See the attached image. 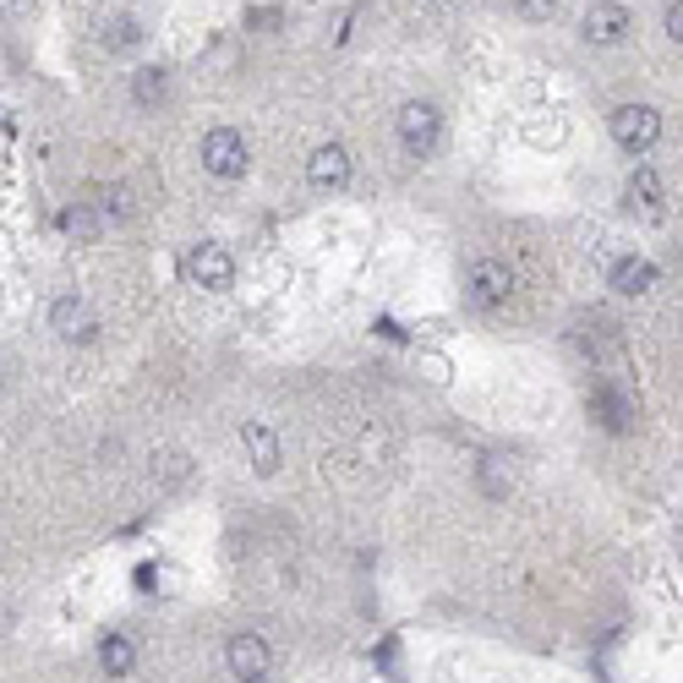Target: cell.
<instances>
[{
    "mask_svg": "<svg viewBox=\"0 0 683 683\" xmlns=\"http://www.w3.org/2000/svg\"><path fill=\"white\" fill-rule=\"evenodd\" d=\"M251 165L247 154V137L236 131V126H214L208 137H202V170L208 176H219V181H241Z\"/></svg>",
    "mask_w": 683,
    "mask_h": 683,
    "instance_id": "obj_1",
    "label": "cell"
},
{
    "mask_svg": "<svg viewBox=\"0 0 683 683\" xmlns=\"http://www.w3.org/2000/svg\"><path fill=\"white\" fill-rule=\"evenodd\" d=\"M394 126H399V142H405V154H410V159H427V154L437 148L443 116H437V105H427V99H410V105H399Z\"/></svg>",
    "mask_w": 683,
    "mask_h": 683,
    "instance_id": "obj_2",
    "label": "cell"
},
{
    "mask_svg": "<svg viewBox=\"0 0 683 683\" xmlns=\"http://www.w3.org/2000/svg\"><path fill=\"white\" fill-rule=\"evenodd\" d=\"M613 137H618L623 154H651L656 137H662V116L651 105H618L613 110Z\"/></svg>",
    "mask_w": 683,
    "mask_h": 683,
    "instance_id": "obj_3",
    "label": "cell"
},
{
    "mask_svg": "<svg viewBox=\"0 0 683 683\" xmlns=\"http://www.w3.org/2000/svg\"><path fill=\"white\" fill-rule=\"evenodd\" d=\"M225 662H230L236 683H263L268 679V667H274V651H268V640H263V634L241 628V634H230V640H225Z\"/></svg>",
    "mask_w": 683,
    "mask_h": 683,
    "instance_id": "obj_4",
    "label": "cell"
},
{
    "mask_svg": "<svg viewBox=\"0 0 683 683\" xmlns=\"http://www.w3.org/2000/svg\"><path fill=\"white\" fill-rule=\"evenodd\" d=\"M187 279L191 285H202V290H230L236 257L219 247V241H197V247L187 251Z\"/></svg>",
    "mask_w": 683,
    "mask_h": 683,
    "instance_id": "obj_5",
    "label": "cell"
},
{
    "mask_svg": "<svg viewBox=\"0 0 683 683\" xmlns=\"http://www.w3.org/2000/svg\"><path fill=\"white\" fill-rule=\"evenodd\" d=\"M465 290H471L476 307H503V301L514 296V274H508V263H497V257H476Z\"/></svg>",
    "mask_w": 683,
    "mask_h": 683,
    "instance_id": "obj_6",
    "label": "cell"
},
{
    "mask_svg": "<svg viewBox=\"0 0 683 683\" xmlns=\"http://www.w3.org/2000/svg\"><path fill=\"white\" fill-rule=\"evenodd\" d=\"M580 33H585V44H623V39H628V11L613 6V0H596V6L585 11Z\"/></svg>",
    "mask_w": 683,
    "mask_h": 683,
    "instance_id": "obj_7",
    "label": "cell"
},
{
    "mask_svg": "<svg viewBox=\"0 0 683 683\" xmlns=\"http://www.w3.org/2000/svg\"><path fill=\"white\" fill-rule=\"evenodd\" d=\"M307 181L323 191L345 187V181H350V148H345V142H323L307 159Z\"/></svg>",
    "mask_w": 683,
    "mask_h": 683,
    "instance_id": "obj_8",
    "label": "cell"
},
{
    "mask_svg": "<svg viewBox=\"0 0 683 683\" xmlns=\"http://www.w3.org/2000/svg\"><path fill=\"white\" fill-rule=\"evenodd\" d=\"M241 443H247L251 471H257V476H274V471H279L285 448H279V433H274V427H263V422H247V427H241Z\"/></svg>",
    "mask_w": 683,
    "mask_h": 683,
    "instance_id": "obj_9",
    "label": "cell"
},
{
    "mask_svg": "<svg viewBox=\"0 0 683 683\" xmlns=\"http://www.w3.org/2000/svg\"><path fill=\"white\" fill-rule=\"evenodd\" d=\"M131 99H137V110H159V105L170 99V71H165V66L131 71Z\"/></svg>",
    "mask_w": 683,
    "mask_h": 683,
    "instance_id": "obj_10",
    "label": "cell"
},
{
    "mask_svg": "<svg viewBox=\"0 0 683 683\" xmlns=\"http://www.w3.org/2000/svg\"><path fill=\"white\" fill-rule=\"evenodd\" d=\"M628 208L645 214V219H662V176H656V170L640 165V170L628 176Z\"/></svg>",
    "mask_w": 683,
    "mask_h": 683,
    "instance_id": "obj_11",
    "label": "cell"
},
{
    "mask_svg": "<svg viewBox=\"0 0 683 683\" xmlns=\"http://www.w3.org/2000/svg\"><path fill=\"white\" fill-rule=\"evenodd\" d=\"M651 285H656V263H645V257L613 263V290H618V296H645Z\"/></svg>",
    "mask_w": 683,
    "mask_h": 683,
    "instance_id": "obj_12",
    "label": "cell"
},
{
    "mask_svg": "<svg viewBox=\"0 0 683 683\" xmlns=\"http://www.w3.org/2000/svg\"><path fill=\"white\" fill-rule=\"evenodd\" d=\"M591 416H596L607 433H628V422H634V405H628L623 394H613V388H596V394H591Z\"/></svg>",
    "mask_w": 683,
    "mask_h": 683,
    "instance_id": "obj_13",
    "label": "cell"
},
{
    "mask_svg": "<svg viewBox=\"0 0 683 683\" xmlns=\"http://www.w3.org/2000/svg\"><path fill=\"white\" fill-rule=\"evenodd\" d=\"M50 317H56V328H61L66 339H71V334H77V339H93V334H99V323L88 317V307H82V296H61Z\"/></svg>",
    "mask_w": 683,
    "mask_h": 683,
    "instance_id": "obj_14",
    "label": "cell"
},
{
    "mask_svg": "<svg viewBox=\"0 0 683 683\" xmlns=\"http://www.w3.org/2000/svg\"><path fill=\"white\" fill-rule=\"evenodd\" d=\"M99 667H105L110 679H126V673L137 667V645H131L126 634H105V640H99Z\"/></svg>",
    "mask_w": 683,
    "mask_h": 683,
    "instance_id": "obj_15",
    "label": "cell"
},
{
    "mask_svg": "<svg viewBox=\"0 0 683 683\" xmlns=\"http://www.w3.org/2000/svg\"><path fill=\"white\" fill-rule=\"evenodd\" d=\"M61 230L71 236V241H99V230H105V219L88 208V202H71L61 214Z\"/></svg>",
    "mask_w": 683,
    "mask_h": 683,
    "instance_id": "obj_16",
    "label": "cell"
},
{
    "mask_svg": "<svg viewBox=\"0 0 683 683\" xmlns=\"http://www.w3.org/2000/svg\"><path fill=\"white\" fill-rule=\"evenodd\" d=\"M105 44H110V50H131V44H142V28H137V17H131V11H121V17H110V22H105Z\"/></svg>",
    "mask_w": 683,
    "mask_h": 683,
    "instance_id": "obj_17",
    "label": "cell"
},
{
    "mask_svg": "<svg viewBox=\"0 0 683 683\" xmlns=\"http://www.w3.org/2000/svg\"><path fill=\"white\" fill-rule=\"evenodd\" d=\"M476 482H482V493L487 497H508V487H514L503 459H482V476H476Z\"/></svg>",
    "mask_w": 683,
    "mask_h": 683,
    "instance_id": "obj_18",
    "label": "cell"
},
{
    "mask_svg": "<svg viewBox=\"0 0 683 683\" xmlns=\"http://www.w3.org/2000/svg\"><path fill=\"white\" fill-rule=\"evenodd\" d=\"M514 11H519L525 22H547V17L558 11V0H514Z\"/></svg>",
    "mask_w": 683,
    "mask_h": 683,
    "instance_id": "obj_19",
    "label": "cell"
},
{
    "mask_svg": "<svg viewBox=\"0 0 683 683\" xmlns=\"http://www.w3.org/2000/svg\"><path fill=\"white\" fill-rule=\"evenodd\" d=\"M99 197H105V214H116V219H126V214H131V191H126V187H105Z\"/></svg>",
    "mask_w": 683,
    "mask_h": 683,
    "instance_id": "obj_20",
    "label": "cell"
},
{
    "mask_svg": "<svg viewBox=\"0 0 683 683\" xmlns=\"http://www.w3.org/2000/svg\"><path fill=\"white\" fill-rule=\"evenodd\" d=\"M662 22H667V39H673V44H683V0H673V6H667V17H662Z\"/></svg>",
    "mask_w": 683,
    "mask_h": 683,
    "instance_id": "obj_21",
    "label": "cell"
}]
</instances>
